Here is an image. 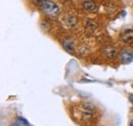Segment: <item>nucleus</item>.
I'll return each instance as SVG.
<instances>
[{
    "mask_svg": "<svg viewBox=\"0 0 133 126\" xmlns=\"http://www.w3.org/2000/svg\"><path fill=\"white\" fill-rule=\"evenodd\" d=\"M39 6L49 17H57L59 14L58 5L51 0H39Z\"/></svg>",
    "mask_w": 133,
    "mask_h": 126,
    "instance_id": "nucleus-1",
    "label": "nucleus"
},
{
    "mask_svg": "<svg viewBox=\"0 0 133 126\" xmlns=\"http://www.w3.org/2000/svg\"><path fill=\"white\" fill-rule=\"evenodd\" d=\"M121 41L126 45L133 44V29H126L122 32L120 36Z\"/></svg>",
    "mask_w": 133,
    "mask_h": 126,
    "instance_id": "nucleus-2",
    "label": "nucleus"
},
{
    "mask_svg": "<svg viewBox=\"0 0 133 126\" xmlns=\"http://www.w3.org/2000/svg\"><path fill=\"white\" fill-rule=\"evenodd\" d=\"M82 7L86 12H89V13H92L96 10V4L93 0H83Z\"/></svg>",
    "mask_w": 133,
    "mask_h": 126,
    "instance_id": "nucleus-3",
    "label": "nucleus"
},
{
    "mask_svg": "<svg viewBox=\"0 0 133 126\" xmlns=\"http://www.w3.org/2000/svg\"><path fill=\"white\" fill-rule=\"evenodd\" d=\"M102 52H103L104 56L110 58V59H114L117 56V49L113 46H111V45L104 46L102 48Z\"/></svg>",
    "mask_w": 133,
    "mask_h": 126,
    "instance_id": "nucleus-4",
    "label": "nucleus"
},
{
    "mask_svg": "<svg viewBox=\"0 0 133 126\" xmlns=\"http://www.w3.org/2000/svg\"><path fill=\"white\" fill-rule=\"evenodd\" d=\"M64 23L66 28L73 29L77 25V18H76V16L72 15V14H68L64 17Z\"/></svg>",
    "mask_w": 133,
    "mask_h": 126,
    "instance_id": "nucleus-5",
    "label": "nucleus"
},
{
    "mask_svg": "<svg viewBox=\"0 0 133 126\" xmlns=\"http://www.w3.org/2000/svg\"><path fill=\"white\" fill-rule=\"evenodd\" d=\"M120 58H121V60H122L123 63H129L132 61L133 55L129 50H123V51L121 52Z\"/></svg>",
    "mask_w": 133,
    "mask_h": 126,
    "instance_id": "nucleus-6",
    "label": "nucleus"
},
{
    "mask_svg": "<svg viewBox=\"0 0 133 126\" xmlns=\"http://www.w3.org/2000/svg\"><path fill=\"white\" fill-rule=\"evenodd\" d=\"M85 28H86V33H88V34L91 35V34L95 33V31L98 28V26L93 20H87L86 21V25H85Z\"/></svg>",
    "mask_w": 133,
    "mask_h": 126,
    "instance_id": "nucleus-7",
    "label": "nucleus"
},
{
    "mask_svg": "<svg viewBox=\"0 0 133 126\" xmlns=\"http://www.w3.org/2000/svg\"><path fill=\"white\" fill-rule=\"evenodd\" d=\"M64 47H65V49H66V51L73 53V51H74V46H73L72 40H65V41H64Z\"/></svg>",
    "mask_w": 133,
    "mask_h": 126,
    "instance_id": "nucleus-8",
    "label": "nucleus"
}]
</instances>
